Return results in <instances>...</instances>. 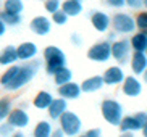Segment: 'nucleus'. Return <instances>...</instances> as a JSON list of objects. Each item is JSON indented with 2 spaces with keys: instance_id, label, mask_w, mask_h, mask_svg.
Returning a JSON list of instances; mask_svg holds the SVG:
<instances>
[{
  "instance_id": "1",
  "label": "nucleus",
  "mask_w": 147,
  "mask_h": 137,
  "mask_svg": "<svg viewBox=\"0 0 147 137\" xmlns=\"http://www.w3.org/2000/svg\"><path fill=\"white\" fill-rule=\"evenodd\" d=\"M40 69L39 60L21 61V64H10L0 76V87L7 92H16L28 86Z\"/></svg>"
},
{
  "instance_id": "2",
  "label": "nucleus",
  "mask_w": 147,
  "mask_h": 137,
  "mask_svg": "<svg viewBox=\"0 0 147 137\" xmlns=\"http://www.w3.org/2000/svg\"><path fill=\"white\" fill-rule=\"evenodd\" d=\"M44 56V64H45V73L52 76L58 68L66 64V55L65 52L61 50L57 45H47L42 52Z\"/></svg>"
},
{
  "instance_id": "3",
  "label": "nucleus",
  "mask_w": 147,
  "mask_h": 137,
  "mask_svg": "<svg viewBox=\"0 0 147 137\" xmlns=\"http://www.w3.org/2000/svg\"><path fill=\"white\" fill-rule=\"evenodd\" d=\"M58 128L65 132L66 137H76L82 131V121L74 111L66 110L63 115L58 118Z\"/></svg>"
},
{
  "instance_id": "4",
  "label": "nucleus",
  "mask_w": 147,
  "mask_h": 137,
  "mask_svg": "<svg viewBox=\"0 0 147 137\" xmlns=\"http://www.w3.org/2000/svg\"><path fill=\"white\" fill-rule=\"evenodd\" d=\"M100 113L108 124L118 126L123 118V105L115 99H105L100 103Z\"/></svg>"
},
{
  "instance_id": "5",
  "label": "nucleus",
  "mask_w": 147,
  "mask_h": 137,
  "mask_svg": "<svg viewBox=\"0 0 147 137\" xmlns=\"http://www.w3.org/2000/svg\"><path fill=\"white\" fill-rule=\"evenodd\" d=\"M87 58L95 63H105L112 58V42L110 40H102L89 47L87 50Z\"/></svg>"
},
{
  "instance_id": "6",
  "label": "nucleus",
  "mask_w": 147,
  "mask_h": 137,
  "mask_svg": "<svg viewBox=\"0 0 147 137\" xmlns=\"http://www.w3.org/2000/svg\"><path fill=\"white\" fill-rule=\"evenodd\" d=\"M112 28L117 34H133L136 29V21L128 13H117L112 18Z\"/></svg>"
},
{
  "instance_id": "7",
  "label": "nucleus",
  "mask_w": 147,
  "mask_h": 137,
  "mask_svg": "<svg viewBox=\"0 0 147 137\" xmlns=\"http://www.w3.org/2000/svg\"><path fill=\"white\" fill-rule=\"evenodd\" d=\"M131 44L128 39H120V40H113L112 42V58L121 66L126 64L131 58Z\"/></svg>"
},
{
  "instance_id": "8",
  "label": "nucleus",
  "mask_w": 147,
  "mask_h": 137,
  "mask_svg": "<svg viewBox=\"0 0 147 137\" xmlns=\"http://www.w3.org/2000/svg\"><path fill=\"white\" fill-rule=\"evenodd\" d=\"M29 29L36 36L44 37V36L50 34V31H52V19L44 16V15H37V16H34L29 21Z\"/></svg>"
},
{
  "instance_id": "9",
  "label": "nucleus",
  "mask_w": 147,
  "mask_h": 137,
  "mask_svg": "<svg viewBox=\"0 0 147 137\" xmlns=\"http://www.w3.org/2000/svg\"><path fill=\"white\" fill-rule=\"evenodd\" d=\"M7 121H8L15 129H24V128L29 126L31 116L28 115L24 107H18V108H13V110H11V113L8 115Z\"/></svg>"
},
{
  "instance_id": "10",
  "label": "nucleus",
  "mask_w": 147,
  "mask_h": 137,
  "mask_svg": "<svg viewBox=\"0 0 147 137\" xmlns=\"http://www.w3.org/2000/svg\"><path fill=\"white\" fill-rule=\"evenodd\" d=\"M16 55H18V61H31L36 60V56L39 55V47L36 42H21L16 47Z\"/></svg>"
},
{
  "instance_id": "11",
  "label": "nucleus",
  "mask_w": 147,
  "mask_h": 137,
  "mask_svg": "<svg viewBox=\"0 0 147 137\" xmlns=\"http://www.w3.org/2000/svg\"><path fill=\"white\" fill-rule=\"evenodd\" d=\"M91 24L97 32H107L110 28H112V18L108 16L107 13L104 11H99V10H94L91 13Z\"/></svg>"
},
{
  "instance_id": "12",
  "label": "nucleus",
  "mask_w": 147,
  "mask_h": 137,
  "mask_svg": "<svg viewBox=\"0 0 147 137\" xmlns=\"http://www.w3.org/2000/svg\"><path fill=\"white\" fill-rule=\"evenodd\" d=\"M102 77H104L105 86H118V84L123 82L126 74H125V71H123L121 66H110V68H107L104 71Z\"/></svg>"
},
{
  "instance_id": "13",
  "label": "nucleus",
  "mask_w": 147,
  "mask_h": 137,
  "mask_svg": "<svg viewBox=\"0 0 147 137\" xmlns=\"http://www.w3.org/2000/svg\"><path fill=\"white\" fill-rule=\"evenodd\" d=\"M121 90L126 97H138L142 92V84L136 76H126L121 82Z\"/></svg>"
},
{
  "instance_id": "14",
  "label": "nucleus",
  "mask_w": 147,
  "mask_h": 137,
  "mask_svg": "<svg viewBox=\"0 0 147 137\" xmlns=\"http://www.w3.org/2000/svg\"><path fill=\"white\" fill-rule=\"evenodd\" d=\"M81 95V84H76V82L69 81L63 86H58V97L65 100H76L79 99Z\"/></svg>"
},
{
  "instance_id": "15",
  "label": "nucleus",
  "mask_w": 147,
  "mask_h": 137,
  "mask_svg": "<svg viewBox=\"0 0 147 137\" xmlns=\"http://www.w3.org/2000/svg\"><path fill=\"white\" fill-rule=\"evenodd\" d=\"M66 110H68V100L61 99V97H57V99H53V102L50 103V107L47 108L49 118L52 121H58V118H60Z\"/></svg>"
},
{
  "instance_id": "16",
  "label": "nucleus",
  "mask_w": 147,
  "mask_h": 137,
  "mask_svg": "<svg viewBox=\"0 0 147 137\" xmlns=\"http://www.w3.org/2000/svg\"><path fill=\"white\" fill-rule=\"evenodd\" d=\"M129 64L134 74H142L147 69V55L146 52H134L129 58Z\"/></svg>"
},
{
  "instance_id": "17",
  "label": "nucleus",
  "mask_w": 147,
  "mask_h": 137,
  "mask_svg": "<svg viewBox=\"0 0 147 137\" xmlns=\"http://www.w3.org/2000/svg\"><path fill=\"white\" fill-rule=\"evenodd\" d=\"M104 77L102 76H91L81 82V92L84 94H94L104 87Z\"/></svg>"
},
{
  "instance_id": "18",
  "label": "nucleus",
  "mask_w": 147,
  "mask_h": 137,
  "mask_svg": "<svg viewBox=\"0 0 147 137\" xmlns=\"http://www.w3.org/2000/svg\"><path fill=\"white\" fill-rule=\"evenodd\" d=\"M53 97L49 90H40V92H37L36 94V97L32 99V107L36 108V110H47L49 107H50V103L53 102Z\"/></svg>"
},
{
  "instance_id": "19",
  "label": "nucleus",
  "mask_w": 147,
  "mask_h": 137,
  "mask_svg": "<svg viewBox=\"0 0 147 137\" xmlns=\"http://www.w3.org/2000/svg\"><path fill=\"white\" fill-rule=\"evenodd\" d=\"M61 10H63L69 18L79 16L82 13V10H84L82 0H63V2H61Z\"/></svg>"
},
{
  "instance_id": "20",
  "label": "nucleus",
  "mask_w": 147,
  "mask_h": 137,
  "mask_svg": "<svg viewBox=\"0 0 147 137\" xmlns=\"http://www.w3.org/2000/svg\"><path fill=\"white\" fill-rule=\"evenodd\" d=\"M18 61L16 47L15 45H7L0 50V66H10Z\"/></svg>"
},
{
  "instance_id": "21",
  "label": "nucleus",
  "mask_w": 147,
  "mask_h": 137,
  "mask_svg": "<svg viewBox=\"0 0 147 137\" xmlns=\"http://www.w3.org/2000/svg\"><path fill=\"white\" fill-rule=\"evenodd\" d=\"M53 77V82H55V86H63V84H66V82L73 81V71L68 68V66H61V68H58L55 71V73L52 74Z\"/></svg>"
},
{
  "instance_id": "22",
  "label": "nucleus",
  "mask_w": 147,
  "mask_h": 137,
  "mask_svg": "<svg viewBox=\"0 0 147 137\" xmlns=\"http://www.w3.org/2000/svg\"><path fill=\"white\" fill-rule=\"evenodd\" d=\"M131 48L134 52H146L147 48V32L144 31H139V32H134L133 37L129 39Z\"/></svg>"
},
{
  "instance_id": "23",
  "label": "nucleus",
  "mask_w": 147,
  "mask_h": 137,
  "mask_svg": "<svg viewBox=\"0 0 147 137\" xmlns=\"http://www.w3.org/2000/svg\"><path fill=\"white\" fill-rule=\"evenodd\" d=\"M52 132H53L52 123L47 120H42L34 126V129H32V137H50Z\"/></svg>"
},
{
  "instance_id": "24",
  "label": "nucleus",
  "mask_w": 147,
  "mask_h": 137,
  "mask_svg": "<svg viewBox=\"0 0 147 137\" xmlns=\"http://www.w3.org/2000/svg\"><path fill=\"white\" fill-rule=\"evenodd\" d=\"M0 19L5 23V24L8 26V28H16L23 23V18L21 15H18V13H10V11H5L2 10L0 11Z\"/></svg>"
},
{
  "instance_id": "25",
  "label": "nucleus",
  "mask_w": 147,
  "mask_h": 137,
  "mask_svg": "<svg viewBox=\"0 0 147 137\" xmlns=\"http://www.w3.org/2000/svg\"><path fill=\"white\" fill-rule=\"evenodd\" d=\"M120 129L121 131H131V132H136V131H141V126H139L138 120L134 116H123L120 121Z\"/></svg>"
},
{
  "instance_id": "26",
  "label": "nucleus",
  "mask_w": 147,
  "mask_h": 137,
  "mask_svg": "<svg viewBox=\"0 0 147 137\" xmlns=\"http://www.w3.org/2000/svg\"><path fill=\"white\" fill-rule=\"evenodd\" d=\"M13 110V102L10 97H0V123L8 118V115Z\"/></svg>"
},
{
  "instance_id": "27",
  "label": "nucleus",
  "mask_w": 147,
  "mask_h": 137,
  "mask_svg": "<svg viewBox=\"0 0 147 137\" xmlns=\"http://www.w3.org/2000/svg\"><path fill=\"white\" fill-rule=\"evenodd\" d=\"M3 10L10 13L21 15L24 11V2L23 0H3Z\"/></svg>"
},
{
  "instance_id": "28",
  "label": "nucleus",
  "mask_w": 147,
  "mask_h": 137,
  "mask_svg": "<svg viewBox=\"0 0 147 137\" xmlns=\"http://www.w3.org/2000/svg\"><path fill=\"white\" fill-rule=\"evenodd\" d=\"M68 15H66L63 10H58V11H55V13H52L50 15V19H52V24H57V26H65L66 24V21H68Z\"/></svg>"
},
{
  "instance_id": "29",
  "label": "nucleus",
  "mask_w": 147,
  "mask_h": 137,
  "mask_svg": "<svg viewBox=\"0 0 147 137\" xmlns=\"http://www.w3.org/2000/svg\"><path fill=\"white\" fill-rule=\"evenodd\" d=\"M44 8L49 15H52L61 8V0H44Z\"/></svg>"
},
{
  "instance_id": "30",
  "label": "nucleus",
  "mask_w": 147,
  "mask_h": 137,
  "mask_svg": "<svg viewBox=\"0 0 147 137\" xmlns=\"http://www.w3.org/2000/svg\"><path fill=\"white\" fill-rule=\"evenodd\" d=\"M136 28H138L139 31H144V32H147V11H141L138 13V16H136Z\"/></svg>"
},
{
  "instance_id": "31",
  "label": "nucleus",
  "mask_w": 147,
  "mask_h": 137,
  "mask_svg": "<svg viewBox=\"0 0 147 137\" xmlns=\"http://www.w3.org/2000/svg\"><path fill=\"white\" fill-rule=\"evenodd\" d=\"M15 131H16V129H15L13 126L10 124L7 120L0 123V137H10L11 134L15 132Z\"/></svg>"
},
{
  "instance_id": "32",
  "label": "nucleus",
  "mask_w": 147,
  "mask_h": 137,
  "mask_svg": "<svg viewBox=\"0 0 147 137\" xmlns=\"http://www.w3.org/2000/svg\"><path fill=\"white\" fill-rule=\"evenodd\" d=\"M134 118L138 120V123H139V126H141V129H142L144 126L147 124V113H146V111H139V113H136V115H134Z\"/></svg>"
},
{
  "instance_id": "33",
  "label": "nucleus",
  "mask_w": 147,
  "mask_h": 137,
  "mask_svg": "<svg viewBox=\"0 0 147 137\" xmlns=\"http://www.w3.org/2000/svg\"><path fill=\"white\" fill-rule=\"evenodd\" d=\"M105 3L108 7H112V8H123L126 5V2L125 0H105Z\"/></svg>"
},
{
  "instance_id": "34",
  "label": "nucleus",
  "mask_w": 147,
  "mask_h": 137,
  "mask_svg": "<svg viewBox=\"0 0 147 137\" xmlns=\"http://www.w3.org/2000/svg\"><path fill=\"white\" fill-rule=\"evenodd\" d=\"M69 40H71V44H73V45H76V47L82 45V37L78 34V32H73V34H71V37H69Z\"/></svg>"
},
{
  "instance_id": "35",
  "label": "nucleus",
  "mask_w": 147,
  "mask_h": 137,
  "mask_svg": "<svg viewBox=\"0 0 147 137\" xmlns=\"http://www.w3.org/2000/svg\"><path fill=\"white\" fill-rule=\"evenodd\" d=\"M86 137H102V131L99 128H94V129H89L86 132Z\"/></svg>"
},
{
  "instance_id": "36",
  "label": "nucleus",
  "mask_w": 147,
  "mask_h": 137,
  "mask_svg": "<svg viewBox=\"0 0 147 137\" xmlns=\"http://www.w3.org/2000/svg\"><path fill=\"white\" fill-rule=\"evenodd\" d=\"M125 2L131 8H141L142 7V0H125Z\"/></svg>"
},
{
  "instance_id": "37",
  "label": "nucleus",
  "mask_w": 147,
  "mask_h": 137,
  "mask_svg": "<svg viewBox=\"0 0 147 137\" xmlns=\"http://www.w3.org/2000/svg\"><path fill=\"white\" fill-rule=\"evenodd\" d=\"M50 137H66V136H65V132H63L60 128H57V129H53V132H52Z\"/></svg>"
},
{
  "instance_id": "38",
  "label": "nucleus",
  "mask_w": 147,
  "mask_h": 137,
  "mask_svg": "<svg viewBox=\"0 0 147 137\" xmlns=\"http://www.w3.org/2000/svg\"><path fill=\"white\" fill-rule=\"evenodd\" d=\"M7 29H8V26H7L3 21H2V19H0V37H3V36H5Z\"/></svg>"
},
{
  "instance_id": "39",
  "label": "nucleus",
  "mask_w": 147,
  "mask_h": 137,
  "mask_svg": "<svg viewBox=\"0 0 147 137\" xmlns=\"http://www.w3.org/2000/svg\"><path fill=\"white\" fill-rule=\"evenodd\" d=\"M10 137H26V134L23 132V129H16V131H15Z\"/></svg>"
},
{
  "instance_id": "40",
  "label": "nucleus",
  "mask_w": 147,
  "mask_h": 137,
  "mask_svg": "<svg viewBox=\"0 0 147 137\" xmlns=\"http://www.w3.org/2000/svg\"><path fill=\"white\" fill-rule=\"evenodd\" d=\"M120 137H134V132H131V131H121Z\"/></svg>"
},
{
  "instance_id": "41",
  "label": "nucleus",
  "mask_w": 147,
  "mask_h": 137,
  "mask_svg": "<svg viewBox=\"0 0 147 137\" xmlns=\"http://www.w3.org/2000/svg\"><path fill=\"white\" fill-rule=\"evenodd\" d=\"M115 34H117L115 31H113V32H110V34H108V39H107V40H110V42H113V39H115Z\"/></svg>"
},
{
  "instance_id": "42",
  "label": "nucleus",
  "mask_w": 147,
  "mask_h": 137,
  "mask_svg": "<svg viewBox=\"0 0 147 137\" xmlns=\"http://www.w3.org/2000/svg\"><path fill=\"white\" fill-rule=\"evenodd\" d=\"M141 131H142V136H144V137H147V124L144 126V128L141 129Z\"/></svg>"
},
{
  "instance_id": "43",
  "label": "nucleus",
  "mask_w": 147,
  "mask_h": 137,
  "mask_svg": "<svg viewBox=\"0 0 147 137\" xmlns=\"http://www.w3.org/2000/svg\"><path fill=\"white\" fill-rule=\"evenodd\" d=\"M142 79H144V82L147 84V69H146V71L142 73Z\"/></svg>"
},
{
  "instance_id": "44",
  "label": "nucleus",
  "mask_w": 147,
  "mask_h": 137,
  "mask_svg": "<svg viewBox=\"0 0 147 137\" xmlns=\"http://www.w3.org/2000/svg\"><path fill=\"white\" fill-rule=\"evenodd\" d=\"M142 5H144V7L147 8V0H142Z\"/></svg>"
},
{
  "instance_id": "45",
  "label": "nucleus",
  "mask_w": 147,
  "mask_h": 137,
  "mask_svg": "<svg viewBox=\"0 0 147 137\" xmlns=\"http://www.w3.org/2000/svg\"><path fill=\"white\" fill-rule=\"evenodd\" d=\"M76 137H86V134H84V136H82V134H79V136H76Z\"/></svg>"
},
{
  "instance_id": "46",
  "label": "nucleus",
  "mask_w": 147,
  "mask_h": 137,
  "mask_svg": "<svg viewBox=\"0 0 147 137\" xmlns=\"http://www.w3.org/2000/svg\"><path fill=\"white\" fill-rule=\"evenodd\" d=\"M146 55H147V48H146Z\"/></svg>"
},
{
  "instance_id": "47",
  "label": "nucleus",
  "mask_w": 147,
  "mask_h": 137,
  "mask_svg": "<svg viewBox=\"0 0 147 137\" xmlns=\"http://www.w3.org/2000/svg\"><path fill=\"white\" fill-rule=\"evenodd\" d=\"M39 2H44V0H39Z\"/></svg>"
}]
</instances>
